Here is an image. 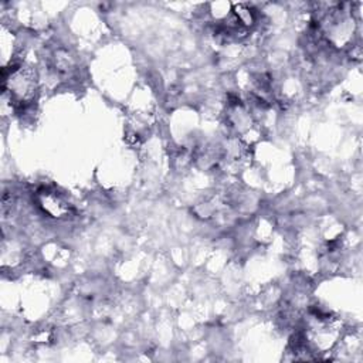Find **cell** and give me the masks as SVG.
I'll return each instance as SVG.
<instances>
[{
	"mask_svg": "<svg viewBox=\"0 0 363 363\" xmlns=\"http://www.w3.org/2000/svg\"><path fill=\"white\" fill-rule=\"evenodd\" d=\"M3 101L10 108L23 106L34 99L37 92V74L31 67L17 65L11 69L3 68Z\"/></svg>",
	"mask_w": 363,
	"mask_h": 363,
	"instance_id": "1",
	"label": "cell"
},
{
	"mask_svg": "<svg viewBox=\"0 0 363 363\" xmlns=\"http://www.w3.org/2000/svg\"><path fill=\"white\" fill-rule=\"evenodd\" d=\"M340 335V322L329 315L315 313L308 325L305 340L316 352H326L332 349Z\"/></svg>",
	"mask_w": 363,
	"mask_h": 363,
	"instance_id": "2",
	"label": "cell"
},
{
	"mask_svg": "<svg viewBox=\"0 0 363 363\" xmlns=\"http://www.w3.org/2000/svg\"><path fill=\"white\" fill-rule=\"evenodd\" d=\"M35 203L43 213L54 218H62L69 213V204L57 191L50 189H40L35 193Z\"/></svg>",
	"mask_w": 363,
	"mask_h": 363,
	"instance_id": "3",
	"label": "cell"
},
{
	"mask_svg": "<svg viewBox=\"0 0 363 363\" xmlns=\"http://www.w3.org/2000/svg\"><path fill=\"white\" fill-rule=\"evenodd\" d=\"M1 57H3V68L7 64V58L13 55V48H14V37L11 33H7L6 28H1Z\"/></svg>",
	"mask_w": 363,
	"mask_h": 363,
	"instance_id": "4",
	"label": "cell"
}]
</instances>
